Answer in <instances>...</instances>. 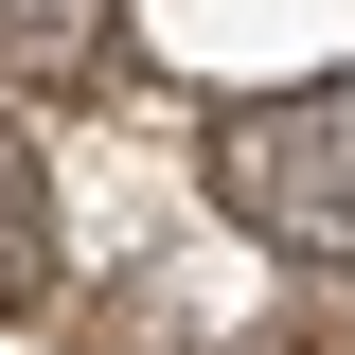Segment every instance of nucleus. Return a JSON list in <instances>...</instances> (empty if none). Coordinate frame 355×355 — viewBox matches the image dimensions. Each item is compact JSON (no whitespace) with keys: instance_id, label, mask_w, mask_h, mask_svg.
Returning <instances> with one entry per match:
<instances>
[{"instance_id":"nucleus-1","label":"nucleus","mask_w":355,"mask_h":355,"mask_svg":"<svg viewBox=\"0 0 355 355\" xmlns=\"http://www.w3.org/2000/svg\"><path fill=\"white\" fill-rule=\"evenodd\" d=\"M214 214L249 231V249H284V266L338 284L355 266V71H302V89L214 107Z\"/></svg>"},{"instance_id":"nucleus-2","label":"nucleus","mask_w":355,"mask_h":355,"mask_svg":"<svg viewBox=\"0 0 355 355\" xmlns=\"http://www.w3.org/2000/svg\"><path fill=\"white\" fill-rule=\"evenodd\" d=\"M125 0H0V89H107Z\"/></svg>"},{"instance_id":"nucleus-3","label":"nucleus","mask_w":355,"mask_h":355,"mask_svg":"<svg viewBox=\"0 0 355 355\" xmlns=\"http://www.w3.org/2000/svg\"><path fill=\"white\" fill-rule=\"evenodd\" d=\"M18 302H53V178H36V142L0 125V320Z\"/></svg>"},{"instance_id":"nucleus-4","label":"nucleus","mask_w":355,"mask_h":355,"mask_svg":"<svg viewBox=\"0 0 355 355\" xmlns=\"http://www.w3.org/2000/svg\"><path fill=\"white\" fill-rule=\"evenodd\" d=\"M266 355H355V338H338V320H284V338H266Z\"/></svg>"}]
</instances>
